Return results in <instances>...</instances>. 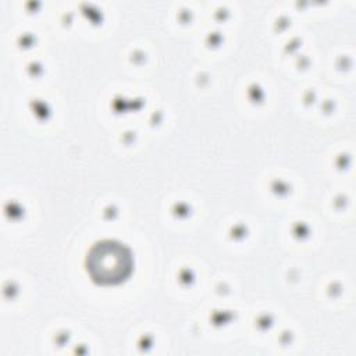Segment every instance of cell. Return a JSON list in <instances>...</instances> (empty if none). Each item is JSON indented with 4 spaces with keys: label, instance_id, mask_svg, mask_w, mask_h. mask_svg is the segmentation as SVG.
<instances>
[{
    "label": "cell",
    "instance_id": "6da1fadb",
    "mask_svg": "<svg viewBox=\"0 0 356 356\" xmlns=\"http://www.w3.org/2000/svg\"><path fill=\"white\" fill-rule=\"evenodd\" d=\"M134 257L121 242L106 239L90 248L86 256V268L97 284L110 285L124 281L132 271Z\"/></svg>",
    "mask_w": 356,
    "mask_h": 356
}]
</instances>
